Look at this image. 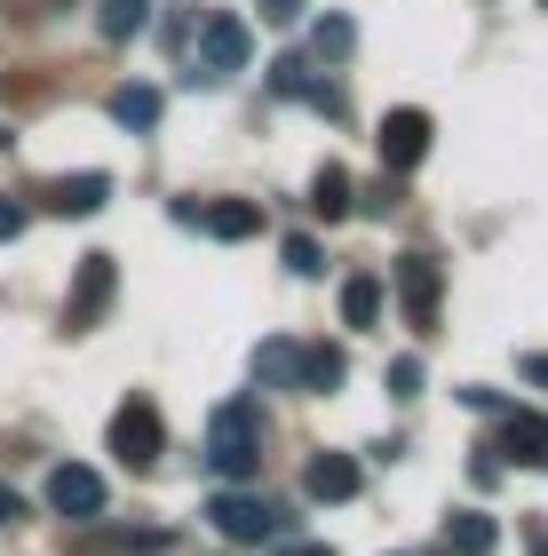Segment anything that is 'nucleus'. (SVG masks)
Segmentation results:
<instances>
[{"instance_id": "nucleus-10", "label": "nucleus", "mask_w": 548, "mask_h": 556, "mask_svg": "<svg viewBox=\"0 0 548 556\" xmlns=\"http://www.w3.org/2000/svg\"><path fill=\"white\" fill-rule=\"evenodd\" d=\"M358 485H366V469L351 462V453H310V462H303V493L310 501H358Z\"/></svg>"}, {"instance_id": "nucleus-4", "label": "nucleus", "mask_w": 548, "mask_h": 556, "mask_svg": "<svg viewBox=\"0 0 548 556\" xmlns=\"http://www.w3.org/2000/svg\"><path fill=\"white\" fill-rule=\"evenodd\" d=\"M119 294V263L112 255H80V270H72V294H64V334H95Z\"/></svg>"}, {"instance_id": "nucleus-14", "label": "nucleus", "mask_w": 548, "mask_h": 556, "mask_svg": "<svg viewBox=\"0 0 548 556\" xmlns=\"http://www.w3.org/2000/svg\"><path fill=\"white\" fill-rule=\"evenodd\" d=\"M501 548V525H493L485 509H454L445 517V556H493Z\"/></svg>"}, {"instance_id": "nucleus-31", "label": "nucleus", "mask_w": 548, "mask_h": 556, "mask_svg": "<svg viewBox=\"0 0 548 556\" xmlns=\"http://www.w3.org/2000/svg\"><path fill=\"white\" fill-rule=\"evenodd\" d=\"M525 374H533V382H540V390H548V358H525Z\"/></svg>"}, {"instance_id": "nucleus-6", "label": "nucleus", "mask_w": 548, "mask_h": 556, "mask_svg": "<svg viewBox=\"0 0 548 556\" xmlns=\"http://www.w3.org/2000/svg\"><path fill=\"white\" fill-rule=\"evenodd\" d=\"M390 287H397V302H406V326L413 334H437V294H445V270H437V255H397L390 263Z\"/></svg>"}, {"instance_id": "nucleus-5", "label": "nucleus", "mask_w": 548, "mask_h": 556, "mask_svg": "<svg viewBox=\"0 0 548 556\" xmlns=\"http://www.w3.org/2000/svg\"><path fill=\"white\" fill-rule=\"evenodd\" d=\"M112 453H119V469H152L160 453H167V421L152 397H119V414H112Z\"/></svg>"}, {"instance_id": "nucleus-25", "label": "nucleus", "mask_w": 548, "mask_h": 556, "mask_svg": "<svg viewBox=\"0 0 548 556\" xmlns=\"http://www.w3.org/2000/svg\"><path fill=\"white\" fill-rule=\"evenodd\" d=\"M303 104H310V112H327V119H342V112H351V104H342V88H327V80H318V88L303 96Z\"/></svg>"}, {"instance_id": "nucleus-24", "label": "nucleus", "mask_w": 548, "mask_h": 556, "mask_svg": "<svg viewBox=\"0 0 548 556\" xmlns=\"http://www.w3.org/2000/svg\"><path fill=\"white\" fill-rule=\"evenodd\" d=\"M33 231V207H24V199H0V239H24Z\"/></svg>"}, {"instance_id": "nucleus-8", "label": "nucleus", "mask_w": 548, "mask_h": 556, "mask_svg": "<svg viewBox=\"0 0 548 556\" xmlns=\"http://www.w3.org/2000/svg\"><path fill=\"white\" fill-rule=\"evenodd\" d=\"M176 223H199L207 239H255L263 207L255 199H176Z\"/></svg>"}, {"instance_id": "nucleus-23", "label": "nucleus", "mask_w": 548, "mask_h": 556, "mask_svg": "<svg viewBox=\"0 0 548 556\" xmlns=\"http://www.w3.org/2000/svg\"><path fill=\"white\" fill-rule=\"evenodd\" d=\"M382 382H390V397H421V358H390Z\"/></svg>"}, {"instance_id": "nucleus-2", "label": "nucleus", "mask_w": 548, "mask_h": 556, "mask_svg": "<svg viewBox=\"0 0 548 556\" xmlns=\"http://www.w3.org/2000/svg\"><path fill=\"white\" fill-rule=\"evenodd\" d=\"M207 525L231 548H270V541H286V517L270 509L263 493H246V485H222L215 501H207Z\"/></svg>"}, {"instance_id": "nucleus-22", "label": "nucleus", "mask_w": 548, "mask_h": 556, "mask_svg": "<svg viewBox=\"0 0 548 556\" xmlns=\"http://www.w3.org/2000/svg\"><path fill=\"white\" fill-rule=\"evenodd\" d=\"M286 270H294V278H318V270H327V255H318V239H310V231H294V239H286Z\"/></svg>"}, {"instance_id": "nucleus-15", "label": "nucleus", "mask_w": 548, "mask_h": 556, "mask_svg": "<svg viewBox=\"0 0 548 556\" xmlns=\"http://www.w3.org/2000/svg\"><path fill=\"white\" fill-rule=\"evenodd\" d=\"M310 215H327V223H342V215H358V184H351V167H318L310 175Z\"/></svg>"}, {"instance_id": "nucleus-9", "label": "nucleus", "mask_w": 548, "mask_h": 556, "mask_svg": "<svg viewBox=\"0 0 548 556\" xmlns=\"http://www.w3.org/2000/svg\"><path fill=\"white\" fill-rule=\"evenodd\" d=\"M48 509L72 517V525H88V517H104V477L80 469V462H56L48 469Z\"/></svg>"}, {"instance_id": "nucleus-1", "label": "nucleus", "mask_w": 548, "mask_h": 556, "mask_svg": "<svg viewBox=\"0 0 548 556\" xmlns=\"http://www.w3.org/2000/svg\"><path fill=\"white\" fill-rule=\"evenodd\" d=\"M207 469L222 485H246L263 469V397H222L207 414Z\"/></svg>"}, {"instance_id": "nucleus-13", "label": "nucleus", "mask_w": 548, "mask_h": 556, "mask_svg": "<svg viewBox=\"0 0 548 556\" xmlns=\"http://www.w3.org/2000/svg\"><path fill=\"white\" fill-rule=\"evenodd\" d=\"M160 112H167V96L152 88V80H128V88H112V119L128 136H152L160 128Z\"/></svg>"}, {"instance_id": "nucleus-33", "label": "nucleus", "mask_w": 548, "mask_h": 556, "mask_svg": "<svg viewBox=\"0 0 548 556\" xmlns=\"http://www.w3.org/2000/svg\"><path fill=\"white\" fill-rule=\"evenodd\" d=\"M540 9H548V0H540Z\"/></svg>"}, {"instance_id": "nucleus-7", "label": "nucleus", "mask_w": 548, "mask_h": 556, "mask_svg": "<svg viewBox=\"0 0 548 556\" xmlns=\"http://www.w3.org/2000/svg\"><path fill=\"white\" fill-rule=\"evenodd\" d=\"M430 112H421V104H397V112H382V136H373V143H382V175H413L421 160H430Z\"/></svg>"}, {"instance_id": "nucleus-20", "label": "nucleus", "mask_w": 548, "mask_h": 556, "mask_svg": "<svg viewBox=\"0 0 548 556\" xmlns=\"http://www.w3.org/2000/svg\"><path fill=\"white\" fill-rule=\"evenodd\" d=\"M351 48H358V24H351V16H318V24H310V56H318V64H342Z\"/></svg>"}, {"instance_id": "nucleus-16", "label": "nucleus", "mask_w": 548, "mask_h": 556, "mask_svg": "<svg viewBox=\"0 0 548 556\" xmlns=\"http://www.w3.org/2000/svg\"><path fill=\"white\" fill-rule=\"evenodd\" d=\"M255 382L263 390H294L303 382V342H255Z\"/></svg>"}, {"instance_id": "nucleus-32", "label": "nucleus", "mask_w": 548, "mask_h": 556, "mask_svg": "<svg viewBox=\"0 0 548 556\" xmlns=\"http://www.w3.org/2000/svg\"><path fill=\"white\" fill-rule=\"evenodd\" d=\"M294 556H334V548H318V541H303V548H294Z\"/></svg>"}, {"instance_id": "nucleus-17", "label": "nucleus", "mask_w": 548, "mask_h": 556, "mask_svg": "<svg viewBox=\"0 0 548 556\" xmlns=\"http://www.w3.org/2000/svg\"><path fill=\"white\" fill-rule=\"evenodd\" d=\"M342 382H351V358H342L334 342H318V350H303V382H294V390H310V397H334Z\"/></svg>"}, {"instance_id": "nucleus-26", "label": "nucleus", "mask_w": 548, "mask_h": 556, "mask_svg": "<svg viewBox=\"0 0 548 556\" xmlns=\"http://www.w3.org/2000/svg\"><path fill=\"white\" fill-rule=\"evenodd\" d=\"M9 525H24V493L9 485V477H0V533H9Z\"/></svg>"}, {"instance_id": "nucleus-30", "label": "nucleus", "mask_w": 548, "mask_h": 556, "mask_svg": "<svg viewBox=\"0 0 548 556\" xmlns=\"http://www.w3.org/2000/svg\"><path fill=\"white\" fill-rule=\"evenodd\" d=\"M525 548H533V556H548V517H533V525H525Z\"/></svg>"}, {"instance_id": "nucleus-3", "label": "nucleus", "mask_w": 548, "mask_h": 556, "mask_svg": "<svg viewBox=\"0 0 548 556\" xmlns=\"http://www.w3.org/2000/svg\"><path fill=\"white\" fill-rule=\"evenodd\" d=\"M246 24L239 16H207L199 24V40H191V80H207V88H222V80H239L246 72Z\"/></svg>"}, {"instance_id": "nucleus-27", "label": "nucleus", "mask_w": 548, "mask_h": 556, "mask_svg": "<svg viewBox=\"0 0 548 556\" xmlns=\"http://www.w3.org/2000/svg\"><path fill=\"white\" fill-rule=\"evenodd\" d=\"M461 406H477V414H517L501 390H461Z\"/></svg>"}, {"instance_id": "nucleus-21", "label": "nucleus", "mask_w": 548, "mask_h": 556, "mask_svg": "<svg viewBox=\"0 0 548 556\" xmlns=\"http://www.w3.org/2000/svg\"><path fill=\"white\" fill-rule=\"evenodd\" d=\"M310 88H318V72H310V56H279V64H270V96H286V104H303Z\"/></svg>"}, {"instance_id": "nucleus-29", "label": "nucleus", "mask_w": 548, "mask_h": 556, "mask_svg": "<svg viewBox=\"0 0 548 556\" xmlns=\"http://www.w3.org/2000/svg\"><path fill=\"white\" fill-rule=\"evenodd\" d=\"M303 16V0H263V24H294Z\"/></svg>"}, {"instance_id": "nucleus-18", "label": "nucleus", "mask_w": 548, "mask_h": 556, "mask_svg": "<svg viewBox=\"0 0 548 556\" xmlns=\"http://www.w3.org/2000/svg\"><path fill=\"white\" fill-rule=\"evenodd\" d=\"M382 278L358 270V278H342V326H382Z\"/></svg>"}, {"instance_id": "nucleus-11", "label": "nucleus", "mask_w": 548, "mask_h": 556, "mask_svg": "<svg viewBox=\"0 0 548 556\" xmlns=\"http://www.w3.org/2000/svg\"><path fill=\"white\" fill-rule=\"evenodd\" d=\"M104 199H112V175L104 167L56 175V184H48V215H104Z\"/></svg>"}, {"instance_id": "nucleus-19", "label": "nucleus", "mask_w": 548, "mask_h": 556, "mask_svg": "<svg viewBox=\"0 0 548 556\" xmlns=\"http://www.w3.org/2000/svg\"><path fill=\"white\" fill-rule=\"evenodd\" d=\"M152 24V0H95V33L104 40H136Z\"/></svg>"}, {"instance_id": "nucleus-28", "label": "nucleus", "mask_w": 548, "mask_h": 556, "mask_svg": "<svg viewBox=\"0 0 548 556\" xmlns=\"http://www.w3.org/2000/svg\"><path fill=\"white\" fill-rule=\"evenodd\" d=\"M469 477H477V485H501V462H493V445H477V462H469Z\"/></svg>"}, {"instance_id": "nucleus-12", "label": "nucleus", "mask_w": 548, "mask_h": 556, "mask_svg": "<svg viewBox=\"0 0 548 556\" xmlns=\"http://www.w3.org/2000/svg\"><path fill=\"white\" fill-rule=\"evenodd\" d=\"M493 462H525V469H548V421L533 414H501V445H493Z\"/></svg>"}]
</instances>
